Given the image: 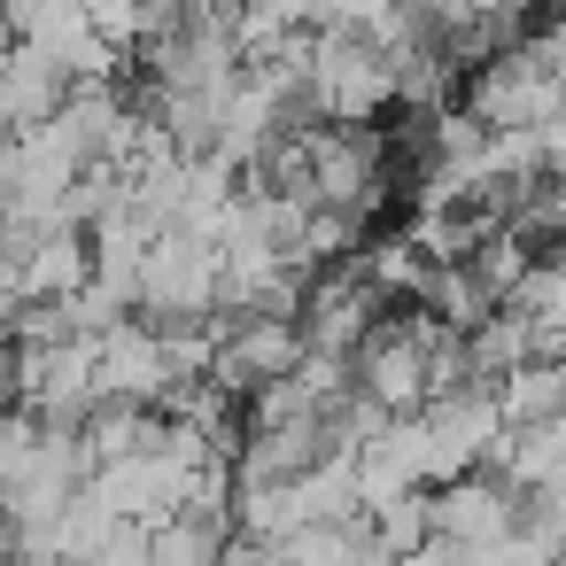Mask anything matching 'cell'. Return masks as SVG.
<instances>
[{
	"label": "cell",
	"mask_w": 566,
	"mask_h": 566,
	"mask_svg": "<svg viewBox=\"0 0 566 566\" xmlns=\"http://www.w3.org/2000/svg\"><path fill=\"white\" fill-rule=\"evenodd\" d=\"M434 349H442V318L373 326L357 349V396L380 403L388 419H419L434 403Z\"/></svg>",
	"instance_id": "1"
},
{
	"label": "cell",
	"mask_w": 566,
	"mask_h": 566,
	"mask_svg": "<svg viewBox=\"0 0 566 566\" xmlns=\"http://www.w3.org/2000/svg\"><path fill=\"white\" fill-rule=\"evenodd\" d=\"M303 102H311L318 117H334V125H373V117L396 102V63H388L365 32H318Z\"/></svg>",
	"instance_id": "2"
},
{
	"label": "cell",
	"mask_w": 566,
	"mask_h": 566,
	"mask_svg": "<svg viewBox=\"0 0 566 566\" xmlns=\"http://www.w3.org/2000/svg\"><path fill=\"white\" fill-rule=\"evenodd\" d=\"M218 241L187 233V226H164L156 249H148V272H140V303H148V326H202L210 303H218Z\"/></svg>",
	"instance_id": "3"
},
{
	"label": "cell",
	"mask_w": 566,
	"mask_h": 566,
	"mask_svg": "<svg viewBox=\"0 0 566 566\" xmlns=\"http://www.w3.org/2000/svg\"><path fill=\"white\" fill-rule=\"evenodd\" d=\"M558 109H566V86L543 71V55H535L527 40L504 48L496 63H481V78H473V94H465V117H473L481 133H543Z\"/></svg>",
	"instance_id": "4"
},
{
	"label": "cell",
	"mask_w": 566,
	"mask_h": 566,
	"mask_svg": "<svg viewBox=\"0 0 566 566\" xmlns=\"http://www.w3.org/2000/svg\"><path fill=\"white\" fill-rule=\"evenodd\" d=\"M303 164H311V210L365 218V210L380 202L388 148H380L365 125H318V133H303Z\"/></svg>",
	"instance_id": "5"
},
{
	"label": "cell",
	"mask_w": 566,
	"mask_h": 566,
	"mask_svg": "<svg viewBox=\"0 0 566 566\" xmlns=\"http://www.w3.org/2000/svg\"><path fill=\"white\" fill-rule=\"evenodd\" d=\"M17 403H24L32 419H78V411H102V396H94V342H86V334L24 342V349H17Z\"/></svg>",
	"instance_id": "6"
},
{
	"label": "cell",
	"mask_w": 566,
	"mask_h": 566,
	"mask_svg": "<svg viewBox=\"0 0 566 566\" xmlns=\"http://www.w3.org/2000/svg\"><path fill=\"white\" fill-rule=\"evenodd\" d=\"M164 388H171V365H164V334L156 326H140V318H125L117 334H102L94 342V396L102 403H164Z\"/></svg>",
	"instance_id": "7"
},
{
	"label": "cell",
	"mask_w": 566,
	"mask_h": 566,
	"mask_svg": "<svg viewBox=\"0 0 566 566\" xmlns=\"http://www.w3.org/2000/svg\"><path fill=\"white\" fill-rule=\"evenodd\" d=\"M434 535H442V543H450L458 558L512 543V535H520L512 489H504V481H489V473H465V481H450V489L434 496Z\"/></svg>",
	"instance_id": "8"
},
{
	"label": "cell",
	"mask_w": 566,
	"mask_h": 566,
	"mask_svg": "<svg viewBox=\"0 0 566 566\" xmlns=\"http://www.w3.org/2000/svg\"><path fill=\"white\" fill-rule=\"evenodd\" d=\"M373 280L365 272H326V280H311V295H303V342L318 349V357H357L365 349V334H373Z\"/></svg>",
	"instance_id": "9"
},
{
	"label": "cell",
	"mask_w": 566,
	"mask_h": 566,
	"mask_svg": "<svg viewBox=\"0 0 566 566\" xmlns=\"http://www.w3.org/2000/svg\"><path fill=\"white\" fill-rule=\"evenodd\" d=\"M63 102H71V78H63L40 48H0V125H9V133L55 125Z\"/></svg>",
	"instance_id": "10"
},
{
	"label": "cell",
	"mask_w": 566,
	"mask_h": 566,
	"mask_svg": "<svg viewBox=\"0 0 566 566\" xmlns=\"http://www.w3.org/2000/svg\"><path fill=\"white\" fill-rule=\"evenodd\" d=\"M9 280H17L24 303H71V295L94 280V241H78L71 226H55V233H40V241L9 264Z\"/></svg>",
	"instance_id": "11"
},
{
	"label": "cell",
	"mask_w": 566,
	"mask_h": 566,
	"mask_svg": "<svg viewBox=\"0 0 566 566\" xmlns=\"http://www.w3.org/2000/svg\"><path fill=\"white\" fill-rule=\"evenodd\" d=\"M496 388V411H504V434L512 427H543V419H566V357H527L512 365Z\"/></svg>",
	"instance_id": "12"
},
{
	"label": "cell",
	"mask_w": 566,
	"mask_h": 566,
	"mask_svg": "<svg viewBox=\"0 0 566 566\" xmlns=\"http://www.w3.org/2000/svg\"><path fill=\"white\" fill-rule=\"evenodd\" d=\"M496 465H504V489H566V419H543V427H512L496 442Z\"/></svg>",
	"instance_id": "13"
},
{
	"label": "cell",
	"mask_w": 566,
	"mask_h": 566,
	"mask_svg": "<svg viewBox=\"0 0 566 566\" xmlns=\"http://www.w3.org/2000/svg\"><path fill=\"white\" fill-rule=\"evenodd\" d=\"M40 442H48V419H32L24 403H17V411H0V496H9V489L32 473Z\"/></svg>",
	"instance_id": "14"
},
{
	"label": "cell",
	"mask_w": 566,
	"mask_h": 566,
	"mask_svg": "<svg viewBox=\"0 0 566 566\" xmlns=\"http://www.w3.org/2000/svg\"><path fill=\"white\" fill-rule=\"evenodd\" d=\"M388 566H458V551H450V543H442V535H434V543H427V551H411V558H388Z\"/></svg>",
	"instance_id": "15"
},
{
	"label": "cell",
	"mask_w": 566,
	"mask_h": 566,
	"mask_svg": "<svg viewBox=\"0 0 566 566\" xmlns=\"http://www.w3.org/2000/svg\"><path fill=\"white\" fill-rule=\"evenodd\" d=\"M0 9H9V0H0Z\"/></svg>",
	"instance_id": "16"
}]
</instances>
